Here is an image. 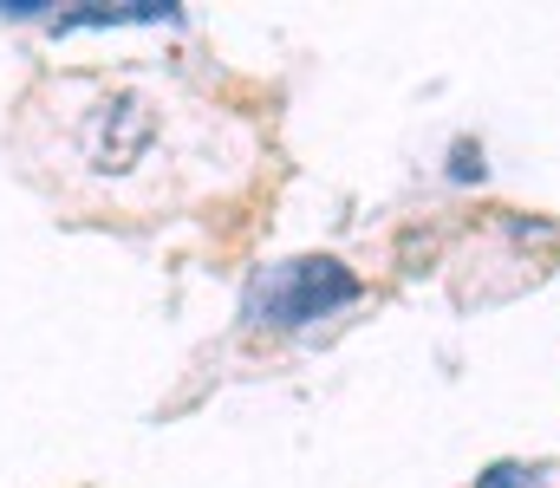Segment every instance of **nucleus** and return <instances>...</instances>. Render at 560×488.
<instances>
[{
	"instance_id": "obj_4",
	"label": "nucleus",
	"mask_w": 560,
	"mask_h": 488,
	"mask_svg": "<svg viewBox=\"0 0 560 488\" xmlns=\"http://www.w3.org/2000/svg\"><path fill=\"white\" fill-rule=\"evenodd\" d=\"M476 488H548L541 483V469H522V463H495V469H482Z\"/></svg>"
},
{
	"instance_id": "obj_3",
	"label": "nucleus",
	"mask_w": 560,
	"mask_h": 488,
	"mask_svg": "<svg viewBox=\"0 0 560 488\" xmlns=\"http://www.w3.org/2000/svg\"><path fill=\"white\" fill-rule=\"evenodd\" d=\"M156 20H183V7L170 0H131V7H85V13H59L52 33H79V26H156Z\"/></svg>"
},
{
	"instance_id": "obj_5",
	"label": "nucleus",
	"mask_w": 560,
	"mask_h": 488,
	"mask_svg": "<svg viewBox=\"0 0 560 488\" xmlns=\"http://www.w3.org/2000/svg\"><path fill=\"white\" fill-rule=\"evenodd\" d=\"M450 176H456V182L482 176V151H476V144H456V163H450Z\"/></svg>"
},
{
	"instance_id": "obj_2",
	"label": "nucleus",
	"mask_w": 560,
	"mask_h": 488,
	"mask_svg": "<svg viewBox=\"0 0 560 488\" xmlns=\"http://www.w3.org/2000/svg\"><path fill=\"white\" fill-rule=\"evenodd\" d=\"M150 105L143 98H112V105H98L92 111V124H85V157L98 163V169H131L138 151L150 144Z\"/></svg>"
},
{
	"instance_id": "obj_1",
	"label": "nucleus",
	"mask_w": 560,
	"mask_h": 488,
	"mask_svg": "<svg viewBox=\"0 0 560 488\" xmlns=\"http://www.w3.org/2000/svg\"><path fill=\"white\" fill-rule=\"evenodd\" d=\"M365 287H359V274L346 267V261H332V254H300V261H275V267H261L255 281H248V294H242V320L255 325H275V332H293V325H313L326 320V313H339V307H352Z\"/></svg>"
}]
</instances>
